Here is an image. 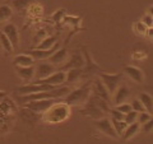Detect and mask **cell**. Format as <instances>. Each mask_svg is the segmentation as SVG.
Returning a JSON list of instances; mask_svg holds the SVG:
<instances>
[{"instance_id":"6da1fadb","label":"cell","mask_w":153,"mask_h":144,"mask_svg":"<svg viewBox=\"0 0 153 144\" xmlns=\"http://www.w3.org/2000/svg\"><path fill=\"white\" fill-rule=\"evenodd\" d=\"M70 92V88L69 87H57L55 89H51V91H46V92H40V93H31V94H23V96H19L18 101L21 103H27V102H31V101H38V99H50V98H61V97H65L66 94Z\"/></svg>"},{"instance_id":"7a4b0ae2","label":"cell","mask_w":153,"mask_h":144,"mask_svg":"<svg viewBox=\"0 0 153 144\" xmlns=\"http://www.w3.org/2000/svg\"><path fill=\"white\" fill-rule=\"evenodd\" d=\"M69 114H70V106H68L65 102L59 101V102L55 103L54 106H51L45 112L44 120L50 124H57V122H61L68 119Z\"/></svg>"},{"instance_id":"3957f363","label":"cell","mask_w":153,"mask_h":144,"mask_svg":"<svg viewBox=\"0 0 153 144\" xmlns=\"http://www.w3.org/2000/svg\"><path fill=\"white\" fill-rule=\"evenodd\" d=\"M91 96V84L87 83L82 87L73 89L65 96L64 102L68 106H82L88 101Z\"/></svg>"},{"instance_id":"277c9868","label":"cell","mask_w":153,"mask_h":144,"mask_svg":"<svg viewBox=\"0 0 153 144\" xmlns=\"http://www.w3.org/2000/svg\"><path fill=\"white\" fill-rule=\"evenodd\" d=\"M98 76L101 82L103 83V85L106 87V89L108 91L110 94H114V92L116 91V88L120 85L121 79H123V73H117V74H108V73H103V71H100Z\"/></svg>"},{"instance_id":"5b68a950","label":"cell","mask_w":153,"mask_h":144,"mask_svg":"<svg viewBox=\"0 0 153 144\" xmlns=\"http://www.w3.org/2000/svg\"><path fill=\"white\" fill-rule=\"evenodd\" d=\"M59 101L56 98H50V99H38V101H31V102L25 103V107L30 111L35 114H45L51 106H54Z\"/></svg>"},{"instance_id":"8992f818","label":"cell","mask_w":153,"mask_h":144,"mask_svg":"<svg viewBox=\"0 0 153 144\" xmlns=\"http://www.w3.org/2000/svg\"><path fill=\"white\" fill-rule=\"evenodd\" d=\"M55 88H57V87H54V85H50V84L30 83V84H25V85H21V87L16 88V93H18L19 96H23V94L46 92V91H51V89H55Z\"/></svg>"},{"instance_id":"52a82bcc","label":"cell","mask_w":153,"mask_h":144,"mask_svg":"<svg viewBox=\"0 0 153 144\" xmlns=\"http://www.w3.org/2000/svg\"><path fill=\"white\" fill-rule=\"evenodd\" d=\"M94 126L97 128L102 134H105V135H107L110 138H112V139H117L119 138L116 131H115L114 126H112V124H111V120L107 119V117L103 116L101 119H97L94 121Z\"/></svg>"},{"instance_id":"ba28073f","label":"cell","mask_w":153,"mask_h":144,"mask_svg":"<svg viewBox=\"0 0 153 144\" xmlns=\"http://www.w3.org/2000/svg\"><path fill=\"white\" fill-rule=\"evenodd\" d=\"M35 83L37 84H50L54 87H61L65 83V73L61 70H57L55 73H52L51 75L46 76L45 79L41 80H35Z\"/></svg>"},{"instance_id":"9c48e42d","label":"cell","mask_w":153,"mask_h":144,"mask_svg":"<svg viewBox=\"0 0 153 144\" xmlns=\"http://www.w3.org/2000/svg\"><path fill=\"white\" fill-rule=\"evenodd\" d=\"M84 64H85V60H84L83 55L80 54V52H75V54L70 56L68 63L61 66V71H66L70 69H82Z\"/></svg>"},{"instance_id":"30bf717a","label":"cell","mask_w":153,"mask_h":144,"mask_svg":"<svg viewBox=\"0 0 153 144\" xmlns=\"http://www.w3.org/2000/svg\"><path fill=\"white\" fill-rule=\"evenodd\" d=\"M55 71H56L55 65H52L51 63H40L35 69V79L36 80L45 79L46 76L51 75Z\"/></svg>"},{"instance_id":"8fae6325","label":"cell","mask_w":153,"mask_h":144,"mask_svg":"<svg viewBox=\"0 0 153 144\" xmlns=\"http://www.w3.org/2000/svg\"><path fill=\"white\" fill-rule=\"evenodd\" d=\"M91 94H93V96H97V97L100 98H102L105 101H107V102L110 103V94L108 93V91L106 89V87L103 85V83L101 80H94L92 84H91Z\"/></svg>"},{"instance_id":"7c38bea8","label":"cell","mask_w":153,"mask_h":144,"mask_svg":"<svg viewBox=\"0 0 153 144\" xmlns=\"http://www.w3.org/2000/svg\"><path fill=\"white\" fill-rule=\"evenodd\" d=\"M60 44L59 42H56V44L51 47L50 50H37V49H32L27 52L28 55H30L33 60H45V59H49V57L54 54V52L59 49Z\"/></svg>"},{"instance_id":"4fadbf2b","label":"cell","mask_w":153,"mask_h":144,"mask_svg":"<svg viewBox=\"0 0 153 144\" xmlns=\"http://www.w3.org/2000/svg\"><path fill=\"white\" fill-rule=\"evenodd\" d=\"M3 33L9 38V41H10V44L13 45V47H17V46H18L19 35H18L17 27L14 26L13 23H8V24L4 26V28H3Z\"/></svg>"},{"instance_id":"5bb4252c","label":"cell","mask_w":153,"mask_h":144,"mask_svg":"<svg viewBox=\"0 0 153 144\" xmlns=\"http://www.w3.org/2000/svg\"><path fill=\"white\" fill-rule=\"evenodd\" d=\"M129 97H130V89H129L128 87H125V85H120V87H117L116 91L114 92V103H115V106L126 102Z\"/></svg>"},{"instance_id":"9a60e30c","label":"cell","mask_w":153,"mask_h":144,"mask_svg":"<svg viewBox=\"0 0 153 144\" xmlns=\"http://www.w3.org/2000/svg\"><path fill=\"white\" fill-rule=\"evenodd\" d=\"M80 114H82V115H87V116H91V117H93L96 120L103 117V112L98 107H96L89 99L84 103V108L80 110Z\"/></svg>"},{"instance_id":"2e32d148","label":"cell","mask_w":153,"mask_h":144,"mask_svg":"<svg viewBox=\"0 0 153 144\" xmlns=\"http://www.w3.org/2000/svg\"><path fill=\"white\" fill-rule=\"evenodd\" d=\"M124 71L126 73V75L130 79H133L137 83H143L144 82V73L137 66H131V65H126L124 68Z\"/></svg>"},{"instance_id":"e0dca14e","label":"cell","mask_w":153,"mask_h":144,"mask_svg":"<svg viewBox=\"0 0 153 144\" xmlns=\"http://www.w3.org/2000/svg\"><path fill=\"white\" fill-rule=\"evenodd\" d=\"M66 56H68V51H66L65 47H61V49H57L54 54L49 57V60L52 65H61L65 61Z\"/></svg>"},{"instance_id":"ac0fdd59","label":"cell","mask_w":153,"mask_h":144,"mask_svg":"<svg viewBox=\"0 0 153 144\" xmlns=\"http://www.w3.org/2000/svg\"><path fill=\"white\" fill-rule=\"evenodd\" d=\"M18 75L25 80H31L35 78V66H16Z\"/></svg>"},{"instance_id":"d6986e66","label":"cell","mask_w":153,"mask_h":144,"mask_svg":"<svg viewBox=\"0 0 153 144\" xmlns=\"http://www.w3.org/2000/svg\"><path fill=\"white\" fill-rule=\"evenodd\" d=\"M139 131H140V124L133 122V124H129V125L126 126V129L121 134V137H123L124 140H129V139H131V138L135 137Z\"/></svg>"},{"instance_id":"ffe728a7","label":"cell","mask_w":153,"mask_h":144,"mask_svg":"<svg viewBox=\"0 0 153 144\" xmlns=\"http://www.w3.org/2000/svg\"><path fill=\"white\" fill-rule=\"evenodd\" d=\"M13 63H14V66H31L35 63V60L28 54H21L14 57Z\"/></svg>"},{"instance_id":"44dd1931","label":"cell","mask_w":153,"mask_h":144,"mask_svg":"<svg viewBox=\"0 0 153 144\" xmlns=\"http://www.w3.org/2000/svg\"><path fill=\"white\" fill-rule=\"evenodd\" d=\"M83 75L82 69H70L66 70L65 73V83L68 84H73L76 80H79V78Z\"/></svg>"},{"instance_id":"7402d4cb","label":"cell","mask_w":153,"mask_h":144,"mask_svg":"<svg viewBox=\"0 0 153 144\" xmlns=\"http://www.w3.org/2000/svg\"><path fill=\"white\" fill-rule=\"evenodd\" d=\"M57 42V37L56 36H50V37H45L40 44H38L35 49L37 50H50L52 46Z\"/></svg>"},{"instance_id":"603a6c76","label":"cell","mask_w":153,"mask_h":144,"mask_svg":"<svg viewBox=\"0 0 153 144\" xmlns=\"http://www.w3.org/2000/svg\"><path fill=\"white\" fill-rule=\"evenodd\" d=\"M138 99H139L140 102H142V105L144 106L146 111L148 114H152V111H153V99H152V96L146 93V92H143V93H140V96H139V98H138Z\"/></svg>"},{"instance_id":"cb8c5ba5","label":"cell","mask_w":153,"mask_h":144,"mask_svg":"<svg viewBox=\"0 0 153 144\" xmlns=\"http://www.w3.org/2000/svg\"><path fill=\"white\" fill-rule=\"evenodd\" d=\"M85 69L82 70L83 74H92V73H96V70H100L98 66L96 65V63H93L92 59H91V56L88 55V52L85 51Z\"/></svg>"},{"instance_id":"d4e9b609","label":"cell","mask_w":153,"mask_h":144,"mask_svg":"<svg viewBox=\"0 0 153 144\" xmlns=\"http://www.w3.org/2000/svg\"><path fill=\"white\" fill-rule=\"evenodd\" d=\"M12 16H13V9L8 4L0 5V23L7 22L8 19H10Z\"/></svg>"},{"instance_id":"484cf974","label":"cell","mask_w":153,"mask_h":144,"mask_svg":"<svg viewBox=\"0 0 153 144\" xmlns=\"http://www.w3.org/2000/svg\"><path fill=\"white\" fill-rule=\"evenodd\" d=\"M110 120H111V124H112V126L115 129V131H116V134H117V137H121V134L126 129L128 124L124 121V120H114V119H110Z\"/></svg>"},{"instance_id":"4316f807","label":"cell","mask_w":153,"mask_h":144,"mask_svg":"<svg viewBox=\"0 0 153 144\" xmlns=\"http://www.w3.org/2000/svg\"><path fill=\"white\" fill-rule=\"evenodd\" d=\"M0 44H1L3 49L5 50L7 52H12V50L14 49L13 45L10 44V41H9V38L4 35L3 31H0Z\"/></svg>"},{"instance_id":"83f0119b","label":"cell","mask_w":153,"mask_h":144,"mask_svg":"<svg viewBox=\"0 0 153 144\" xmlns=\"http://www.w3.org/2000/svg\"><path fill=\"white\" fill-rule=\"evenodd\" d=\"M12 4H13L14 8H16L18 12L22 13L28 5H30V0H13Z\"/></svg>"},{"instance_id":"f1b7e54d","label":"cell","mask_w":153,"mask_h":144,"mask_svg":"<svg viewBox=\"0 0 153 144\" xmlns=\"http://www.w3.org/2000/svg\"><path fill=\"white\" fill-rule=\"evenodd\" d=\"M137 119H138V112L133 111V110L124 115V121H125L128 125L129 124H133V122H137Z\"/></svg>"},{"instance_id":"f546056e","label":"cell","mask_w":153,"mask_h":144,"mask_svg":"<svg viewBox=\"0 0 153 144\" xmlns=\"http://www.w3.org/2000/svg\"><path fill=\"white\" fill-rule=\"evenodd\" d=\"M130 106H131V110L133 111H135L138 114H140V112H144L146 111V108L144 106L142 105V102L139 99H133L131 101V103H130Z\"/></svg>"},{"instance_id":"4dcf8cb0","label":"cell","mask_w":153,"mask_h":144,"mask_svg":"<svg viewBox=\"0 0 153 144\" xmlns=\"http://www.w3.org/2000/svg\"><path fill=\"white\" fill-rule=\"evenodd\" d=\"M149 120H152V114H148L147 111L138 114L137 122L140 124V125H142V124H144V122H147V121H149Z\"/></svg>"},{"instance_id":"1f68e13d","label":"cell","mask_w":153,"mask_h":144,"mask_svg":"<svg viewBox=\"0 0 153 144\" xmlns=\"http://www.w3.org/2000/svg\"><path fill=\"white\" fill-rule=\"evenodd\" d=\"M115 108H116L117 111H120L121 114H124V115L128 114L129 111H131V106H130V103H126V102L117 105V106H115Z\"/></svg>"},{"instance_id":"d6a6232c","label":"cell","mask_w":153,"mask_h":144,"mask_svg":"<svg viewBox=\"0 0 153 144\" xmlns=\"http://www.w3.org/2000/svg\"><path fill=\"white\" fill-rule=\"evenodd\" d=\"M153 18H152V14L149 13V14H146L144 17H143V19H142V23L144 24L147 28H152V24H153Z\"/></svg>"},{"instance_id":"836d02e7","label":"cell","mask_w":153,"mask_h":144,"mask_svg":"<svg viewBox=\"0 0 153 144\" xmlns=\"http://www.w3.org/2000/svg\"><path fill=\"white\" fill-rule=\"evenodd\" d=\"M108 114H111V119H114V120H124V114L117 111L116 108H111Z\"/></svg>"},{"instance_id":"e575fe53","label":"cell","mask_w":153,"mask_h":144,"mask_svg":"<svg viewBox=\"0 0 153 144\" xmlns=\"http://www.w3.org/2000/svg\"><path fill=\"white\" fill-rule=\"evenodd\" d=\"M152 128H153L152 120H149V121H147L144 124H142V130L144 131V133H151L152 131Z\"/></svg>"},{"instance_id":"d590c367","label":"cell","mask_w":153,"mask_h":144,"mask_svg":"<svg viewBox=\"0 0 153 144\" xmlns=\"http://www.w3.org/2000/svg\"><path fill=\"white\" fill-rule=\"evenodd\" d=\"M64 16H65V10L64 9H60V10H57L54 16H52V19H54L55 22H60L61 18H63Z\"/></svg>"},{"instance_id":"8d00e7d4","label":"cell","mask_w":153,"mask_h":144,"mask_svg":"<svg viewBox=\"0 0 153 144\" xmlns=\"http://www.w3.org/2000/svg\"><path fill=\"white\" fill-rule=\"evenodd\" d=\"M45 37H46V31L45 30H40V31H38V33H37V36L35 37V40L38 42V44H40V42L44 40Z\"/></svg>"},{"instance_id":"74e56055","label":"cell","mask_w":153,"mask_h":144,"mask_svg":"<svg viewBox=\"0 0 153 144\" xmlns=\"http://www.w3.org/2000/svg\"><path fill=\"white\" fill-rule=\"evenodd\" d=\"M137 28L139 30V33H146V32H147V27H146L144 24H143L142 22L138 23V24H137Z\"/></svg>"},{"instance_id":"f35d334b","label":"cell","mask_w":153,"mask_h":144,"mask_svg":"<svg viewBox=\"0 0 153 144\" xmlns=\"http://www.w3.org/2000/svg\"><path fill=\"white\" fill-rule=\"evenodd\" d=\"M7 96V92H3V91H0V101H1L3 98H5Z\"/></svg>"}]
</instances>
